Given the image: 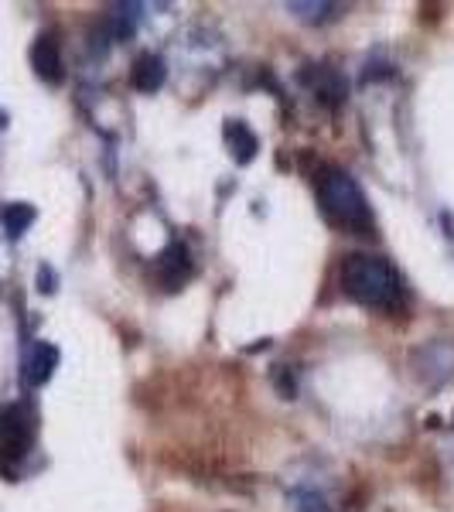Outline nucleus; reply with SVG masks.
Returning a JSON list of instances; mask_svg holds the SVG:
<instances>
[{
  "label": "nucleus",
  "mask_w": 454,
  "mask_h": 512,
  "mask_svg": "<svg viewBox=\"0 0 454 512\" xmlns=\"http://www.w3.org/2000/svg\"><path fill=\"white\" fill-rule=\"evenodd\" d=\"M291 506H294V512H332V506H328V495L318 492L315 485H294Z\"/></svg>",
  "instance_id": "obj_13"
},
{
  "label": "nucleus",
  "mask_w": 454,
  "mask_h": 512,
  "mask_svg": "<svg viewBox=\"0 0 454 512\" xmlns=\"http://www.w3.org/2000/svg\"><path fill=\"white\" fill-rule=\"evenodd\" d=\"M164 79H168V65H164L161 55H154V52L137 55L134 69H130V86H134L137 93H158L164 86Z\"/></svg>",
  "instance_id": "obj_8"
},
{
  "label": "nucleus",
  "mask_w": 454,
  "mask_h": 512,
  "mask_svg": "<svg viewBox=\"0 0 454 512\" xmlns=\"http://www.w3.org/2000/svg\"><path fill=\"white\" fill-rule=\"evenodd\" d=\"M59 349H55L52 342H35L28 352H24V362H21V379L28 390H38V386H45L48 379L55 376V369H59Z\"/></svg>",
  "instance_id": "obj_6"
},
{
  "label": "nucleus",
  "mask_w": 454,
  "mask_h": 512,
  "mask_svg": "<svg viewBox=\"0 0 454 512\" xmlns=\"http://www.w3.org/2000/svg\"><path fill=\"white\" fill-rule=\"evenodd\" d=\"M0 437H4V458L21 461L28 454L31 441H35V414L28 403H11L0 414Z\"/></svg>",
  "instance_id": "obj_3"
},
{
  "label": "nucleus",
  "mask_w": 454,
  "mask_h": 512,
  "mask_svg": "<svg viewBox=\"0 0 454 512\" xmlns=\"http://www.w3.org/2000/svg\"><path fill=\"white\" fill-rule=\"evenodd\" d=\"M137 11H144V7H140V4H117V7H113L110 21H106V28H110L113 41H127L130 35H134L137 21H140Z\"/></svg>",
  "instance_id": "obj_12"
},
{
  "label": "nucleus",
  "mask_w": 454,
  "mask_h": 512,
  "mask_svg": "<svg viewBox=\"0 0 454 512\" xmlns=\"http://www.w3.org/2000/svg\"><path fill=\"white\" fill-rule=\"evenodd\" d=\"M226 137H229V147H233V158H236V164H250L253 158H257L260 140H257V134H253V130L246 127L243 120L229 123V127H226Z\"/></svg>",
  "instance_id": "obj_10"
},
{
  "label": "nucleus",
  "mask_w": 454,
  "mask_h": 512,
  "mask_svg": "<svg viewBox=\"0 0 454 512\" xmlns=\"http://www.w3.org/2000/svg\"><path fill=\"white\" fill-rule=\"evenodd\" d=\"M274 383H277L280 396H287V400H294V393H297V383H294V376L287 373V366H280V369H277V373H274Z\"/></svg>",
  "instance_id": "obj_15"
},
{
  "label": "nucleus",
  "mask_w": 454,
  "mask_h": 512,
  "mask_svg": "<svg viewBox=\"0 0 454 512\" xmlns=\"http://www.w3.org/2000/svg\"><path fill=\"white\" fill-rule=\"evenodd\" d=\"M7 127V113H0V130H4Z\"/></svg>",
  "instance_id": "obj_16"
},
{
  "label": "nucleus",
  "mask_w": 454,
  "mask_h": 512,
  "mask_svg": "<svg viewBox=\"0 0 454 512\" xmlns=\"http://www.w3.org/2000/svg\"><path fill=\"white\" fill-rule=\"evenodd\" d=\"M342 291L366 308L393 311L403 301V277L383 256L352 253L342 263Z\"/></svg>",
  "instance_id": "obj_1"
},
{
  "label": "nucleus",
  "mask_w": 454,
  "mask_h": 512,
  "mask_svg": "<svg viewBox=\"0 0 454 512\" xmlns=\"http://www.w3.org/2000/svg\"><path fill=\"white\" fill-rule=\"evenodd\" d=\"M304 82H308L315 99L325 103L328 110L342 106L345 96H349V82H345L342 72L332 69V65H311V72H304Z\"/></svg>",
  "instance_id": "obj_7"
},
{
  "label": "nucleus",
  "mask_w": 454,
  "mask_h": 512,
  "mask_svg": "<svg viewBox=\"0 0 454 512\" xmlns=\"http://www.w3.org/2000/svg\"><path fill=\"white\" fill-rule=\"evenodd\" d=\"M192 274H195V260L181 239L168 243V250L158 256V263H154V277H158V284L164 291H181V287L192 280Z\"/></svg>",
  "instance_id": "obj_4"
},
{
  "label": "nucleus",
  "mask_w": 454,
  "mask_h": 512,
  "mask_svg": "<svg viewBox=\"0 0 454 512\" xmlns=\"http://www.w3.org/2000/svg\"><path fill=\"white\" fill-rule=\"evenodd\" d=\"M318 202H321V212H325L328 222L335 226L349 229V233H359V236H369L373 233V209H369L366 195H362L359 181L349 175L345 168H335V164H325L318 171Z\"/></svg>",
  "instance_id": "obj_2"
},
{
  "label": "nucleus",
  "mask_w": 454,
  "mask_h": 512,
  "mask_svg": "<svg viewBox=\"0 0 454 512\" xmlns=\"http://www.w3.org/2000/svg\"><path fill=\"white\" fill-rule=\"evenodd\" d=\"M31 69H35V76L41 82H48V86H62V82H65L62 45H59V38H55L52 31L38 35L35 45H31Z\"/></svg>",
  "instance_id": "obj_5"
},
{
  "label": "nucleus",
  "mask_w": 454,
  "mask_h": 512,
  "mask_svg": "<svg viewBox=\"0 0 454 512\" xmlns=\"http://www.w3.org/2000/svg\"><path fill=\"white\" fill-rule=\"evenodd\" d=\"M55 287H59V274H55L48 263H41V267H38V291L41 294H55Z\"/></svg>",
  "instance_id": "obj_14"
},
{
  "label": "nucleus",
  "mask_w": 454,
  "mask_h": 512,
  "mask_svg": "<svg viewBox=\"0 0 454 512\" xmlns=\"http://www.w3.org/2000/svg\"><path fill=\"white\" fill-rule=\"evenodd\" d=\"M35 219H38V209L28 202H7L4 209H0V226H4V233L11 239H21Z\"/></svg>",
  "instance_id": "obj_9"
},
{
  "label": "nucleus",
  "mask_w": 454,
  "mask_h": 512,
  "mask_svg": "<svg viewBox=\"0 0 454 512\" xmlns=\"http://www.w3.org/2000/svg\"><path fill=\"white\" fill-rule=\"evenodd\" d=\"M287 11L294 14V18L308 21V24H325V21H335L338 11L342 7L338 4H328V0H287Z\"/></svg>",
  "instance_id": "obj_11"
}]
</instances>
